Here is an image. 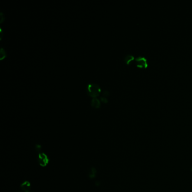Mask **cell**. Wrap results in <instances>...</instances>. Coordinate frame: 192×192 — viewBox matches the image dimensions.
<instances>
[{"instance_id":"5","label":"cell","mask_w":192,"mask_h":192,"mask_svg":"<svg viewBox=\"0 0 192 192\" xmlns=\"http://www.w3.org/2000/svg\"><path fill=\"white\" fill-rule=\"evenodd\" d=\"M91 106L93 107L94 108H100L101 104H100V101L99 99L97 97H93L91 101Z\"/></svg>"},{"instance_id":"10","label":"cell","mask_w":192,"mask_h":192,"mask_svg":"<svg viewBox=\"0 0 192 192\" xmlns=\"http://www.w3.org/2000/svg\"><path fill=\"white\" fill-rule=\"evenodd\" d=\"M0 17H1V19H0V22L1 23H2L5 20V15L4 14H3V12H0Z\"/></svg>"},{"instance_id":"7","label":"cell","mask_w":192,"mask_h":192,"mask_svg":"<svg viewBox=\"0 0 192 192\" xmlns=\"http://www.w3.org/2000/svg\"><path fill=\"white\" fill-rule=\"evenodd\" d=\"M96 174V170L95 168L94 167H92L91 169H90L89 172V177L90 179H94L95 178Z\"/></svg>"},{"instance_id":"4","label":"cell","mask_w":192,"mask_h":192,"mask_svg":"<svg viewBox=\"0 0 192 192\" xmlns=\"http://www.w3.org/2000/svg\"><path fill=\"white\" fill-rule=\"evenodd\" d=\"M20 188L24 192H30L31 189V184L29 181H25L21 185Z\"/></svg>"},{"instance_id":"8","label":"cell","mask_w":192,"mask_h":192,"mask_svg":"<svg viewBox=\"0 0 192 192\" xmlns=\"http://www.w3.org/2000/svg\"><path fill=\"white\" fill-rule=\"evenodd\" d=\"M6 57H7V53H6L5 50L2 47H1V50H0V60H3Z\"/></svg>"},{"instance_id":"2","label":"cell","mask_w":192,"mask_h":192,"mask_svg":"<svg viewBox=\"0 0 192 192\" xmlns=\"http://www.w3.org/2000/svg\"><path fill=\"white\" fill-rule=\"evenodd\" d=\"M136 62V66L140 68H146L148 66V62L147 59L144 56H139L135 58Z\"/></svg>"},{"instance_id":"6","label":"cell","mask_w":192,"mask_h":192,"mask_svg":"<svg viewBox=\"0 0 192 192\" xmlns=\"http://www.w3.org/2000/svg\"><path fill=\"white\" fill-rule=\"evenodd\" d=\"M135 59V57L133 55H131V54H128L126 55L125 58H124V61L126 63V64H129L131 61Z\"/></svg>"},{"instance_id":"12","label":"cell","mask_w":192,"mask_h":192,"mask_svg":"<svg viewBox=\"0 0 192 192\" xmlns=\"http://www.w3.org/2000/svg\"><path fill=\"white\" fill-rule=\"evenodd\" d=\"M103 96H109L110 95V92L108 90H104L103 92Z\"/></svg>"},{"instance_id":"13","label":"cell","mask_w":192,"mask_h":192,"mask_svg":"<svg viewBox=\"0 0 192 192\" xmlns=\"http://www.w3.org/2000/svg\"><path fill=\"white\" fill-rule=\"evenodd\" d=\"M0 33H1V39H2V36H3V32H2L1 28H0Z\"/></svg>"},{"instance_id":"3","label":"cell","mask_w":192,"mask_h":192,"mask_svg":"<svg viewBox=\"0 0 192 192\" xmlns=\"http://www.w3.org/2000/svg\"><path fill=\"white\" fill-rule=\"evenodd\" d=\"M38 162L41 166L45 167L49 162L48 157L44 153L39 152L38 154Z\"/></svg>"},{"instance_id":"14","label":"cell","mask_w":192,"mask_h":192,"mask_svg":"<svg viewBox=\"0 0 192 192\" xmlns=\"http://www.w3.org/2000/svg\"></svg>"},{"instance_id":"1","label":"cell","mask_w":192,"mask_h":192,"mask_svg":"<svg viewBox=\"0 0 192 192\" xmlns=\"http://www.w3.org/2000/svg\"><path fill=\"white\" fill-rule=\"evenodd\" d=\"M87 93L89 96L92 97H96L101 93V88L95 83H90L87 86Z\"/></svg>"},{"instance_id":"9","label":"cell","mask_w":192,"mask_h":192,"mask_svg":"<svg viewBox=\"0 0 192 192\" xmlns=\"http://www.w3.org/2000/svg\"><path fill=\"white\" fill-rule=\"evenodd\" d=\"M100 100H101L102 102H103L104 103H108V99H107V98L106 96H100Z\"/></svg>"},{"instance_id":"11","label":"cell","mask_w":192,"mask_h":192,"mask_svg":"<svg viewBox=\"0 0 192 192\" xmlns=\"http://www.w3.org/2000/svg\"><path fill=\"white\" fill-rule=\"evenodd\" d=\"M36 150L37 152H41V145L39 144H37L36 145Z\"/></svg>"}]
</instances>
